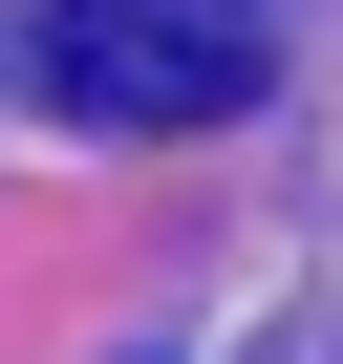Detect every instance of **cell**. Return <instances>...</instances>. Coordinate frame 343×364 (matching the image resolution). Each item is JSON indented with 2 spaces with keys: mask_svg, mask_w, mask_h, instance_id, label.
<instances>
[{
  "mask_svg": "<svg viewBox=\"0 0 343 364\" xmlns=\"http://www.w3.org/2000/svg\"><path fill=\"white\" fill-rule=\"evenodd\" d=\"M43 86L86 129H236L279 86V22L258 0H43Z\"/></svg>",
  "mask_w": 343,
  "mask_h": 364,
  "instance_id": "1",
  "label": "cell"
}]
</instances>
